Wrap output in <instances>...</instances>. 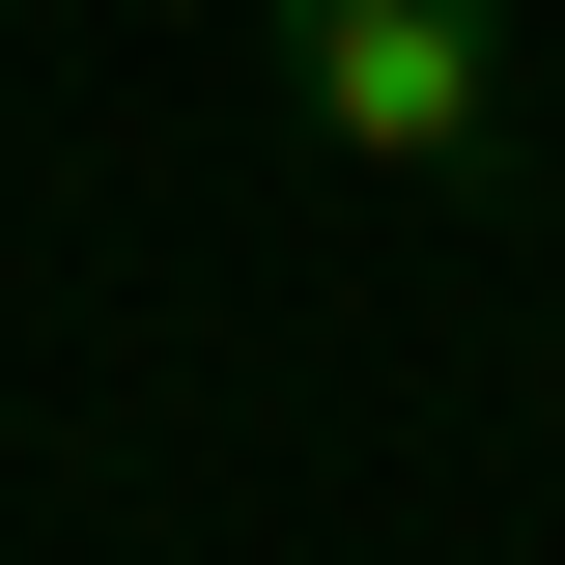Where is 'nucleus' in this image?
Segmentation results:
<instances>
[{"instance_id": "f257e3e1", "label": "nucleus", "mask_w": 565, "mask_h": 565, "mask_svg": "<svg viewBox=\"0 0 565 565\" xmlns=\"http://www.w3.org/2000/svg\"><path fill=\"white\" fill-rule=\"evenodd\" d=\"M282 114L340 170H396V199H452L509 141V0H282Z\"/></svg>"}]
</instances>
